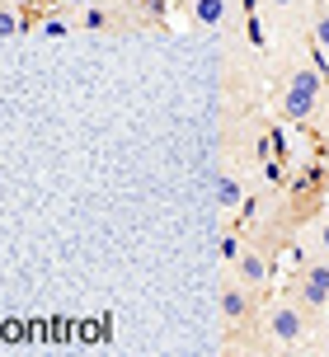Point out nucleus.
Instances as JSON below:
<instances>
[{"label": "nucleus", "instance_id": "1", "mask_svg": "<svg viewBox=\"0 0 329 357\" xmlns=\"http://www.w3.org/2000/svg\"><path fill=\"white\" fill-rule=\"evenodd\" d=\"M320 99H325V71L320 66H296L282 85V113L292 123H311Z\"/></svg>", "mask_w": 329, "mask_h": 357}, {"label": "nucleus", "instance_id": "12", "mask_svg": "<svg viewBox=\"0 0 329 357\" xmlns=\"http://www.w3.org/2000/svg\"><path fill=\"white\" fill-rule=\"evenodd\" d=\"M315 250H320V254H329V216L320 221V226H315Z\"/></svg>", "mask_w": 329, "mask_h": 357}, {"label": "nucleus", "instance_id": "11", "mask_svg": "<svg viewBox=\"0 0 329 357\" xmlns=\"http://www.w3.org/2000/svg\"><path fill=\"white\" fill-rule=\"evenodd\" d=\"M301 0H263V10H273V15H292Z\"/></svg>", "mask_w": 329, "mask_h": 357}, {"label": "nucleus", "instance_id": "13", "mask_svg": "<svg viewBox=\"0 0 329 357\" xmlns=\"http://www.w3.org/2000/svg\"><path fill=\"white\" fill-rule=\"evenodd\" d=\"M94 0H61V10H90Z\"/></svg>", "mask_w": 329, "mask_h": 357}, {"label": "nucleus", "instance_id": "7", "mask_svg": "<svg viewBox=\"0 0 329 357\" xmlns=\"http://www.w3.org/2000/svg\"><path fill=\"white\" fill-rule=\"evenodd\" d=\"M188 10H193V19H198L202 29H217L231 5H226V0H188Z\"/></svg>", "mask_w": 329, "mask_h": 357}, {"label": "nucleus", "instance_id": "5", "mask_svg": "<svg viewBox=\"0 0 329 357\" xmlns=\"http://www.w3.org/2000/svg\"><path fill=\"white\" fill-rule=\"evenodd\" d=\"M221 310H226V320H245V315H250V287L245 282H226V291H221Z\"/></svg>", "mask_w": 329, "mask_h": 357}, {"label": "nucleus", "instance_id": "2", "mask_svg": "<svg viewBox=\"0 0 329 357\" xmlns=\"http://www.w3.org/2000/svg\"><path fill=\"white\" fill-rule=\"evenodd\" d=\"M263 334L282 348H296V343H306V305L296 301V296H282L263 310Z\"/></svg>", "mask_w": 329, "mask_h": 357}, {"label": "nucleus", "instance_id": "4", "mask_svg": "<svg viewBox=\"0 0 329 357\" xmlns=\"http://www.w3.org/2000/svg\"><path fill=\"white\" fill-rule=\"evenodd\" d=\"M292 296L301 305H306V310H329V291L320 282H311V278H306V273H296V282H292Z\"/></svg>", "mask_w": 329, "mask_h": 357}, {"label": "nucleus", "instance_id": "9", "mask_svg": "<svg viewBox=\"0 0 329 357\" xmlns=\"http://www.w3.org/2000/svg\"><path fill=\"white\" fill-rule=\"evenodd\" d=\"M311 33H315V52L329 56V5L320 10V15H315V29H311Z\"/></svg>", "mask_w": 329, "mask_h": 357}, {"label": "nucleus", "instance_id": "8", "mask_svg": "<svg viewBox=\"0 0 329 357\" xmlns=\"http://www.w3.org/2000/svg\"><path fill=\"white\" fill-rule=\"evenodd\" d=\"M19 33H24V10L0 5V38H19Z\"/></svg>", "mask_w": 329, "mask_h": 357}, {"label": "nucleus", "instance_id": "10", "mask_svg": "<svg viewBox=\"0 0 329 357\" xmlns=\"http://www.w3.org/2000/svg\"><path fill=\"white\" fill-rule=\"evenodd\" d=\"M85 29H104V24H109V15H104V10H99V5H90V10H85Z\"/></svg>", "mask_w": 329, "mask_h": 357}, {"label": "nucleus", "instance_id": "3", "mask_svg": "<svg viewBox=\"0 0 329 357\" xmlns=\"http://www.w3.org/2000/svg\"><path fill=\"white\" fill-rule=\"evenodd\" d=\"M236 273L250 291H259V287H268V278H273V259L263 250H254V245H245V250L236 254Z\"/></svg>", "mask_w": 329, "mask_h": 357}, {"label": "nucleus", "instance_id": "6", "mask_svg": "<svg viewBox=\"0 0 329 357\" xmlns=\"http://www.w3.org/2000/svg\"><path fill=\"white\" fill-rule=\"evenodd\" d=\"M245 183H240L236 174H221L217 178V202H221V212H240V207H245Z\"/></svg>", "mask_w": 329, "mask_h": 357}]
</instances>
